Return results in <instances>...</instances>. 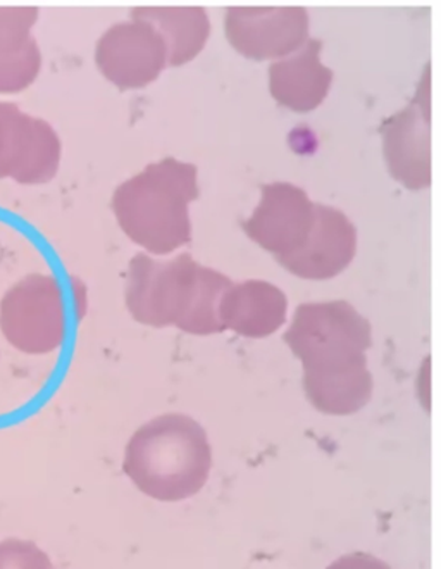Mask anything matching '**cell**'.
<instances>
[{
	"mask_svg": "<svg viewBox=\"0 0 441 569\" xmlns=\"http://www.w3.org/2000/svg\"><path fill=\"white\" fill-rule=\"evenodd\" d=\"M212 449L199 421L168 412L134 431L124 452L123 470L150 499L180 502L208 483Z\"/></svg>",
	"mask_w": 441,
	"mask_h": 569,
	"instance_id": "6da1fadb",
	"label": "cell"
},
{
	"mask_svg": "<svg viewBox=\"0 0 441 569\" xmlns=\"http://www.w3.org/2000/svg\"><path fill=\"white\" fill-rule=\"evenodd\" d=\"M197 197V166L166 158L121 183L112 197V209L131 242L166 256L192 239L190 204Z\"/></svg>",
	"mask_w": 441,
	"mask_h": 569,
	"instance_id": "7a4b0ae2",
	"label": "cell"
},
{
	"mask_svg": "<svg viewBox=\"0 0 441 569\" xmlns=\"http://www.w3.org/2000/svg\"><path fill=\"white\" fill-rule=\"evenodd\" d=\"M371 325L347 300L300 305L284 342L303 368L337 365L368 355Z\"/></svg>",
	"mask_w": 441,
	"mask_h": 569,
	"instance_id": "3957f363",
	"label": "cell"
},
{
	"mask_svg": "<svg viewBox=\"0 0 441 569\" xmlns=\"http://www.w3.org/2000/svg\"><path fill=\"white\" fill-rule=\"evenodd\" d=\"M0 330L24 355H50L64 343L68 309L64 290L50 274H28L0 302Z\"/></svg>",
	"mask_w": 441,
	"mask_h": 569,
	"instance_id": "277c9868",
	"label": "cell"
},
{
	"mask_svg": "<svg viewBox=\"0 0 441 569\" xmlns=\"http://www.w3.org/2000/svg\"><path fill=\"white\" fill-rule=\"evenodd\" d=\"M199 262L190 254L159 261L139 252L130 261L127 306L134 321L152 328L177 327L189 302Z\"/></svg>",
	"mask_w": 441,
	"mask_h": 569,
	"instance_id": "5b68a950",
	"label": "cell"
},
{
	"mask_svg": "<svg viewBox=\"0 0 441 569\" xmlns=\"http://www.w3.org/2000/svg\"><path fill=\"white\" fill-rule=\"evenodd\" d=\"M61 140L47 121L0 102V178L42 186L58 173Z\"/></svg>",
	"mask_w": 441,
	"mask_h": 569,
	"instance_id": "8992f818",
	"label": "cell"
},
{
	"mask_svg": "<svg viewBox=\"0 0 441 569\" xmlns=\"http://www.w3.org/2000/svg\"><path fill=\"white\" fill-rule=\"evenodd\" d=\"M227 39L253 61L287 58L309 40V12L300 6H233L227 11Z\"/></svg>",
	"mask_w": 441,
	"mask_h": 569,
	"instance_id": "52a82bcc",
	"label": "cell"
},
{
	"mask_svg": "<svg viewBox=\"0 0 441 569\" xmlns=\"http://www.w3.org/2000/svg\"><path fill=\"white\" fill-rule=\"evenodd\" d=\"M383 150L390 173L411 190L431 186L430 74L418 97L383 127Z\"/></svg>",
	"mask_w": 441,
	"mask_h": 569,
	"instance_id": "ba28073f",
	"label": "cell"
},
{
	"mask_svg": "<svg viewBox=\"0 0 441 569\" xmlns=\"http://www.w3.org/2000/svg\"><path fill=\"white\" fill-rule=\"evenodd\" d=\"M96 62L109 81L123 90L143 89L158 80L166 66V49L154 28L128 21L109 28L97 42Z\"/></svg>",
	"mask_w": 441,
	"mask_h": 569,
	"instance_id": "9c48e42d",
	"label": "cell"
},
{
	"mask_svg": "<svg viewBox=\"0 0 441 569\" xmlns=\"http://www.w3.org/2000/svg\"><path fill=\"white\" fill-rule=\"evenodd\" d=\"M358 252V230L338 209L315 204L308 236L290 254L278 259L284 270L302 280L324 281L349 268Z\"/></svg>",
	"mask_w": 441,
	"mask_h": 569,
	"instance_id": "30bf717a",
	"label": "cell"
},
{
	"mask_svg": "<svg viewBox=\"0 0 441 569\" xmlns=\"http://www.w3.org/2000/svg\"><path fill=\"white\" fill-rule=\"evenodd\" d=\"M315 204L308 193L292 183H269L261 189V200L243 223L247 236L280 259L290 254L308 236L314 220Z\"/></svg>",
	"mask_w": 441,
	"mask_h": 569,
	"instance_id": "8fae6325",
	"label": "cell"
},
{
	"mask_svg": "<svg viewBox=\"0 0 441 569\" xmlns=\"http://www.w3.org/2000/svg\"><path fill=\"white\" fill-rule=\"evenodd\" d=\"M322 43L309 39L269 66V90L278 104L297 112L319 108L330 92L333 71L321 62Z\"/></svg>",
	"mask_w": 441,
	"mask_h": 569,
	"instance_id": "7c38bea8",
	"label": "cell"
},
{
	"mask_svg": "<svg viewBox=\"0 0 441 569\" xmlns=\"http://www.w3.org/2000/svg\"><path fill=\"white\" fill-rule=\"evenodd\" d=\"M303 389L309 402L324 415H355L372 396L368 358L303 368Z\"/></svg>",
	"mask_w": 441,
	"mask_h": 569,
	"instance_id": "4fadbf2b",
	"label": "cell"
},
{
	"mask_svg": "<svg viewBox=\"0 0 441 569\" xmlns=\"http://www.w3.org/2000/svg\"><path fill=\"white\" fill-rule=\"evenodd\" d=\"M287 315L283 290L262 280L231 284L221 306L224 330L247 339H268L287 323Z\"/></svg>",
	"mask_w": 441,
	"mask_h": 569,
	"instance_id": "5bb4252c",
	"label": "cell"
},
{
	"mask_svg": "<svg viewBox=\"0 0 441 569\" xmlns=\"http://www.w3.org/2000/svg\"><path fill=\"white\" fill-rule=\"evenodd\" d=\"M39 20L33 6H0V93H18L37 80L42 68L31 28Z\"/></svg>",
	"mask_w": 441,
	"mask_h": 569,
	"instance_id": "9a60e30c",
	"label": "cell"
},
{
	"mask_svg": "<svg viewBox=\"0 0 441 569\" xmlns=\"http://www.w3.org/2000/svg\"><path fill=\"white\" fill-rule=\"evenodd\" d=\"M131 20L154 28L164 43L169 66H183L202 52L211 36L208 11L200 6H140Z\"/></svg>",
	"mask_w": 441,
	"mask_h": 569,
	"instance_id": "2e32d148",
	"label": "cell"
},
{
	"mask_svg": "<svg viewBox=\"0 0 441 569\" xmlns=\"http://www.w3.org/2000/svg\"><path fill=\"white\" fill-rule=\"evenodd\" d=\"M231 284L233 281L227 274L219 273L199 262L189 302H187V308H184L177 328L184 333L199 335V337L224 331L223 321H221V306H223L224 296Z\"/></svg>",
	"mask_w": 441,
	"mask_h": 569,
	"instance_id": "e0dca14e",
	"label": "cell"
},
{
	"mask_svg": "<svg viewBox=\"0 0 441 569\" xmlns=\"http://www.w3.org/2000/svg\"><path fill=\"white\" fill-rule=\"evenodd\" d=\"M0 569H54L37 543L8 539L0 542Z\"/></svg>",
	"mask_w": 441,
	"mask_h": 569,
	"instance_id": "ac0fdd59",
	"label": "cell"
},
{
	"mask_svg": "<svg viewBox=\"0 0 441 569\" xmlns=\"http://www.w3.org/2000/svg\"><path fill=\"white\" fill-rule=\"evenodd\" d=\"M328 569H390L387 562L381 559L374 558L371 555H364V552H358V555L343 556V558L337 559L333 565L328 566Z\"/></svg>",
	"mask_w": 441,
	"mask_h": 569,
	"instance_id": "d6986e66",
	"label": "cell"
}]
</instances>
